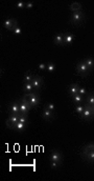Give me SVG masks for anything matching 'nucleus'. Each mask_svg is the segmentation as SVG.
<instances>
[{
    "label": "nucleus",
    "instance_id": "nucleus-31",
    "mask_svg": "<svg viewBox=\"0 0 94 181\" xmlns=\"http://www.w3.org/2000/svg\"><path fill=\"white\" fill-rule=\"evenodd\" d=\"M78 94H80V95H82V96L86 95V94H87V91H86V89H84V88H80V90H78Z\"/></svg>",
    "mask_w": 94,
    "mask_h": 181
},
{
    "label": "nucleus",
    "instance_id": "nucleus-13",
    "mask_svg": "<svg viewBox=\"0 0 94 181\" xmlns=\"http://www.w3.org/2000/svg\"><path fill=\"white\" fill-rule=\"evenodd\" d=\"M74 40V37L72 34H70V33H66V34L64 35V42L65 44H71Z\"/></svg>",
    "mask_w": 94,
    "mask_h": 181
},
{
    "label": "nucleus",
    "instance_id": "nucleus-3",
    "mask_svg": "<svg viewBox=\"0 0 94 181\" xmlns=\"http://www.w3.org/2000/svg\"><path fill=\"white\" fill-rule=\"evenodd\" d=\"M19 107H20V116H26L27 113L29 112V110L31 108L28 100L26 99L25 97H23L22 99H21V102H20Z\"/></svg>",
    "mask_w": 94,
    "mask_h": 181
},
{
    "label": "nucleus",
    "instance_id": "nucleus-29",
    "mask_svg": "<svg viewBox=\"0 0 94 181\" xmlns=\"http://www.w3.org/2000/svg\"><path fill=\"white\" fill-rule=\"evenodd\" d=\"M38 68H39V70H40V71H44L45 69H47V64H44V63H40V64L38 65Z\"/></svg>",
    "mask_w": 94,
    "mask_h": 181
},
{
    "label": "nucleus",
    "instance_id": "nucleus-19",
    "mask_svg": "<svg viewBox=\"0 0 94 181\" xmlns=\"http://www.w3.org/2000/svg\"><path fill=\"white\" fill-rule=\"evenodd\" d=\"M33 79H34L33 75H31L29 72H27V73L25 74V76H24L23 82H24V83H31V81H33Z\"/></svg>",
    "mask_w": 94,
    "mask_h": 181
},
{
    "label": "nucleus",
    "instance_id": "nucleus-17",
    "mask_svg": "<svg viewBox=\"0 0 94 181\" xmlns=\"http://www.w3.org/2000/svg\"><path fill=\"white\" fill-rule=\"evenodd\" d=\"M85 63L87 64V67L92 71L93 69H94V59H92V58H90V57H88V58H86L85 60Z\"/></svg>",
    "mask_w": 94,
    "mask_h": 181
},
{
    "label": "nucleus",
    "instance_id": "nucleus-10",
    "mask_svg": "<svg viewBox=\"0 0 94 181\" xmlns=\"http://www.w3.org/2000/svg\"><path fill=\"white\" fill-rule=\"evenodd\" d=\"M62 158H63V155L59 151H53L50 155V160H52V161L62 162Z\"/></svg>",
    "mask_w": 94,
    "mask_h": 181
},
{
    "label": "nucleus",
    "instance_id": "nucleus-8",
    "mask_svg": "<svg viewBox=\"0 0 94 181\" xmlns=\"http://www.w3.org/2000/svg\"><path fill=\"white\" fill-rule=\"evenodd\" d=\"M31 84H33V86H34V90L39 91V90L42 88L43 80H42L41 77H39V76H35L34 79H33V81H31Z\"/></svg>",
    "mask_w": 94,
    "mask_h": 181
},
{
    "label": "nucleus",
    "instance_id": "nucleus-1",
    "mask_svg": "<svg viewBox=\"0 0 94 181\" xmlns=\"http://www.w3.org/2000/svg\"><path fill=\"white\" fill-rule=\"evenodd\" d=\"M76 72H77L78 75H81V76H83V77H86V76H88L89 73H91L92 71L87 67V64L85 63V61L82 60V61H80V62L76 64Z\"/></svg>",
    "mask_w": 94,
    "mask_h": 181
},
{
    "label": "nucleus",
    "instance_id": "nucleus-30",
    "mask_svg": "<svg viewBox=\"0 0 94 181\" xmlns=\"http://www.w3.org/2000/svg\"><path fill=\"white\" fill-rule=\"evenodd\" d=\"M19 121L22 122V123H26L27 117H26V116H20V115H19Z\"/></svg>",
    "mask_w": 94,
    "mask_h": 181
},
{
    "label": "nucleus",
    "instance_id": "nucleus-22",
    "mask_svg": "<svg viewBox=\"0 0 94 181\" xmlns=\"http://www.w3.org/2000/svg\"><path fill=\"white\" fill-rule=\"evenodd\" d=\"M8 118H10L11 121L15 124V126H16V124H17V123L19 122V115H11V116H10Z\"/></svg>",
    "mask_w": 94,
    "mask_h": 181
},
{
    "label": "nucleus",
    "instance_id": "nucleus-18",
    "mask_svg": "<svg viewBox=\"0 0 94 181\" xmlns=\"http://www.w3.org/2000/svg\"><path fill=\"white\" fill-rule=\"evenodd\" d=\"M87 105H89L91 107L94 106V95L88 94V96H87Z\"/></svg>",
    "mask_w": 94,
    "mask_h": 181
},
{
    "label": "nucleus",
    "instance_id": "nucleus-14",
    "mask_svg": "<svg viewBox=\"0 0 94 181\" xmlns=\"http://www.w3.org/2000/svg\"><path fill=\"white\" fill-rule=\"evenodd\" d=\"M53 42L55 43V44H58V45H63V44H65V42H64V35H58V36H55V38L53 39Z\"/></svg>",
    "mask_w": 94,
    "mask_h": 181
},
{
    "label": "nucleus",
    "instance_id": "nucleus-20",
    "mask_svg": "<svg viewBox=\"0 0 94 181\" xmlns=\"http://www.w3.org/2000/svg\"><path fill=\"white\" fill-rule=\"evenodd\" d=\"M72 99H73V102H75V103H81L83 101V96L77 93L74 96H72Z\"/></svg>",
    "mask_w": 94,
    "mask_h": 181
},
{
    "label": "nucleus",
    "instance_id": "nucleus-26",
    "mask_svg": "<svg viewBox=\"0 0 94 181\" xmlns=\"http://www.w3.org/2000/svg\"><path fill=\"white\" fill-rule=\"evenodd\" d=\"M24 126H25V123H22V122H18L17 124H16V126H15V129H17V131H22L23 128H24Z\"/></svg>",
    "mask_w": 94,
    "mask_h": 181
},
{
    "label": "nucleus",
    "instance_id": "nucleus-15",
    "mask_svg": "<svg viewBox=\"0 0 94 181\" xmlns=\"http://www.w3.org/2000/svg\"><path fill=\"white\" fill-rule=\"evenodd\" d=\"M83 156L88 160V161H91V162H94V151H90V152H87V153H84Z\"/></svg>",
    "mask_w": 94,
    "mask_h": 181
},
{
    "label": "nucleus",
    "instance_id": "nucleus-28",
    "mask_svg": "<svg viewBox=\"0 0 94 181\" xmlns=\"http://www.w3.org/2000/svg\"><path fill=\"white\" fill-rule=\"evenodd\" d=\"M13 32H14V34H15V35H21V34H22V31H21V28H20L19 26H17V27H16Z\"/></svg>",
    "mask_w": 94,
    "mask_h": 181
},
{
    "label": "nucleus",
    "instance_id": "nucleus-24",
    "mask_svg": "<svg viewBox=\"0 0 94 181\" xmlns=\"http://www.w3.org/2000/svg\"><path fill=\"white\" fill-rule=\"evenodd\" d=\"M5 124H6V127L7 128H12V129H15V124L11 121V119L10 118H7L6 120H5Z\"/></svg>",
    "mask_w": 94,
    "mask_h": 181
},
{
    "label": "nucleus",
    "instance_id": "nucleus-33",
    "mask_svg": "<svg viewBox=\"0 0 94 181\" xmlns=\"http://www.w3.org/2000/svg\"><path fill=\"white\" fill-rule=\"evenodd\" d=\"M25 4L26 3H24V2H18L17 3V8L18 9H23V8H25Z\"/></svg>",
    "mask_w": 94,
    "mask_h": 181
},
{
    "label": "nucleus",
    "instance_id": "nucleus-7",
    "mask_svg": "<svg viewBox=\"0 0 94 181\" xmlns=\"http://www.w3.org/2000/svg\"><path fill=\"white\" fill-rule=\"evenodd\" d=\"M16 24H18V23H17V20L14 19V18L6 19V20H5V21L2 23L3 27H5V28H6V30H8V31H13Z\"/></svg>",
    "mask_w": 94,
    "mask_h": 181
},
{
    "label": "nucleus",
    "instance_id": "nucleus-12",
    "mask_svg": "<svg viewBox=\"0 0 94 181\" xmlns=\"http://www.w3.org/2000/svg\"><path fill=\"white\" fill-rule=\"evenodd\" d=\"M69 10L72 11L73 13L74 12H80L82 10V4L80 2H72L70 5H69Z\"/></svg>",
    "mask_w": 94,
    "mask_h": 181
},
{
    "label": "nucleus",
    "instance_id": "nucleus-35",
    "mask_svg": "<svg viewBox=\"0 0 94 181\" xmlns=\"http://www.w3.org/2000/svg\"><path fill=\"white\" fill-rule=\"evenodd\" d=\"M92 108H93V111H94V106H93V107H92Z\"/></svg>",
    "mask_w": 94,
    "mask_h": 181
},
{
    "label": "nucleus",
    "instance_id": "nucleus-2",
    "mask_svg": "<svg viewBox=\"0 0 94 181\" xmlns=\"http://www.w3.org/2000/svg\"><path fill=\"white\" fill-rule=\"evenodd\" d=\"M24 97L28 100V102H29V104H30L31 107H35V106H37V105L40 103V97H39V95L36 94V93L26 94Z\"/></svg>",
    "mask_w": 94,
    "mask_h": 181
},
{
    "label": "nucleus",
    "instance_id": "nucleus-11",
    "mask_svg": "<svg viewBox=\"0 0 94 181\" xmlns=\"http://www.w3.org/2000/svg\"><path fill=\"white\" fill-rule=\"evenodd\" d=\"M80 85L78 84H76V83H73V84H71L70 85V88L68 89V94L72 97V96H74L75 94H77L78 93V90H80Z\"/></svg>",
    "mask_w": 94,
    "mask_h": 181
},
{
    "label": "nucleus",
    "instance_id": "nucleus-34",
    "mask_svg": "<svg viewBox=\"0 0 94 181\" xmlns=\"http://www.w3.org/2000/svg\"><path fill=\"white\" fill-rule=\"evenodd\" d=\"M33 6H34V3H33V2H27V3L25 4V8H26V9H33Z\"/></svg>",
    "mask_w": 94,
    "mask_h": 181
},
{
    "label": "nucleus",
    "instance_id": "nucleus-21",
    "mask_svg": "<svg viewBox=\"0 0 94 181\" xmlns=\"http://www.w3.org/2000/svg\"><path fill=\"white\" fill-rule=\"evenodd\" d=\"M90 151H94V143H88L83 150V154L84 153H87V152H90Z\"/></svg>",
    "mask_w": 94,
    "mask_h": 181
},
{
    "label": "nucleus",
    "instance_id": "nucleus-4",
    "mask_svg": "<svg viewBox=\"0 0 94 181\" xmlns=\"http://www.w3.org/2000/svg\"><path fill=\"white\" fill-rule=\"evenodd\" d=\"M82 117L85 119V120H91L92 118H94V111L91 106L89 105H86L85 108H84V112L82 114Z\"/></svg>",
    "mask_w": 94,
    "mask_h": 181
},
{
    "label": "nucleus",
    "instance_id": "nucleus-23",
    "mask_svg": "<svg viewBox=\"0 0 94 181\" xmlns=\"http://www.w3.org/2000/svg\"><path fill=\"white\" fill-rule=\"evenodd\" d=\"M54 70H55V64H54V63H52V62H49L48 64H47V71H48L49 73H52V72H54Z\"/></svg>",
    "mask_w": 94,
    "mask_h": 181
},
{
    "label": "nucleus",
    "instance_id": "nucleus-25",
    "mask_svg": "<svg viewBox=\"0 0 94 181\" xmlns=\"http://www.w3.org/2000/svg\"><path fill=\"white\" fill-rule=\"evenodd\" d=\"M84 108H85V106H83V105H76V107H75V112L77 113V114H80V115H82L83 114V112H84Z\"/></svg>",
    "mask_w": 94,
    "mask_h": 181
},
{
    "label": "nucleus",
    "instance_id": "nucleus-5",
    "mask_svg": "<svg viewBox=\"0 0 94 181\" xmlns=\"http://www.w3.org/2000/svg\"><path fill=\"white\" fill-rule=\"evenodd\" d=\"M83 19H84V13H83L82 11H80V12H74V13L71 15V21H72V23L77 24V23L82 22Z\"/></svg>",
    "mask_w": 94,
    "mask_h": 181
},
{
    "label": "nucleus",
    "instance_id": "nucleus-27",
    "mask_svg": "<svg viewBox=\"0 0 94 181\" xmlns=\"http://www.w3.org/2000/svg\"><path fill=\"white\" fill-rule=\"evenodd\" d=\"M60 163H61V162H58V161H52V160H50V166H51L52 169H58V166L60 165Z\"/></svg>",
    "mask_w": 94,
    "mask_h": 181
},
{
    "label": "nucleus",
    "instance_id": "nucleus-6",
    "mask_svg": "<svg viewBox=\"0 0 94 181\" xmlns=\"http://www.w3.org/2000/svg\"><path fill=\"white\" fill-rule=\"evenodd\" d=\"M20 103H18L17 101H14L10 104L8 111L11 113V115H20V107H19Z\"/></svg>",
    "mask_w": 94,
    "mask_h": 181
},
{
    "label": "nucleus",
    "instance_id": "nucleus-16",
    "mask_svg": "<svg viewBox=\"0 0 94 181\" xmlns=\"http://www.w3.org/2000/svg\"><path fill=\"white\" fill-rule=\"evenodd\" d=\"M23 91H24L25 93H27V94L33 93V91H34L33 84H31V83H24V84H23Z\"/></svg>",
    "mask_w": 94,
    "mask_h": 181
},
{
    "label": "nucleus",
    "instance_id": "nucleus-32",
    "mask_svg": "<svg viewBox=\"0 0 94 181\" xmlns=\"http://www.w3.org/2000/svg\"><path fill=\"white\" fill-rule=\"evenodd\" d=\"M46 108H48V110H50V111H54V104L53 103H48L47 104V106H46Z\"/></svg>",
    "mask_w": 94,
    "mask_h": 181
},
{
    "label": "nucleus",
    "instance_id": "nucleus-9",
    "mask_svg": "<svg viewBox=\"0 0 94 181\" xmlns=\"http://www.w3.org/2000/svg\"><path fill=\"white\" fill-rule=\"evenodd\" d=\"M42 116H43V118H44L45 120H48V121H50V120H53V119H54L53 112H52V111H50V110H48V108H45V110L43 111Z\"/></svg>",
    "mask_w": 94,
    "mask_h": 181
}]
</instances>
